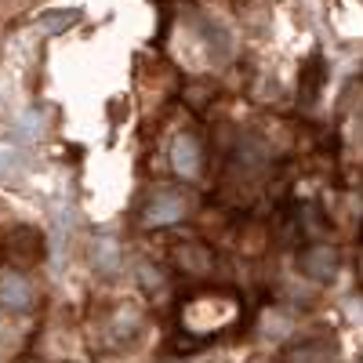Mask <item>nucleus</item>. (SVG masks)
Segmentation results:
<instances>
[{
  "label": "nucleus",
  "instance_id": "f257e3e1",
  "mask_svg": "<svg viewBox=\"0 0 363 363\" xmlns=\"http://www.w3.org/2000/svg\"><path fill=\"white\" fill-rule=\"evenodd\" d=\"M186 211H189V196L186 193H178V189H160L153 200L145 203V222L149 225H171L178 218H186Z\"/></svg>",
  "mask_w": 363,
  "mask_h": 363
},
{
  "label": "nucleus",
  "instance_id": "f03ea898",
  "mask_svg": "<svg viewBox=\"0 0 363 363\" xmlns=\"http://www.w3.org/2000/svg\"><path fill=\"white\" fill-rule=\"evenodd\" d=\"M298 265H301V272H306L309 280H316V284H330V280L338 277L342 258H338V251L330 247V244H313L309 251H301Z\"/></svg>",
  "mask_w": 363,
  "mask_h": 363
},
{
  "label": "nucleus",
  "instance_id": "7ed1b4c3",
  "mask_svg": "<svg viewBox=\"0 0 363 363\" xmlns=\"http://www.w3.org/2000/svg\"><path fill=\"white\" fill-rule=\"evenodd\" d=\"M0 306L11 309V313L33 309V284H29L22 272L4 269V272H0Z\"/></svg>",
  "mask_w": 363,
  "mask_h": 363
},
{
  "label": "nucleus",
  "instance_id": "20e7f679",
  "mask_svg": "<svg viewBox=\"0 0 363 363\" xmlns=\"http://www.w3.org/2000/svg\"><path fill=\"white\" fill-rule=\"evenodd\" d=\"M171 164L182 178H196L200 174V164H203V149H200V138L196 135H178L174 145H171Z\"/></svg>",
  "mask_w": 363,
  "mask_h": 363
},
{
  "label": "nucleus",
  "instance_id": "39448f33",
  "mask_svg": "<svg viewBox=\"0 0 363 363\" xmlns=\"http://www.w3.org/2000/svg\"><path fill=\"white\" fill-rule=\"evenodd\" d=\"M196 33H200V40L211 48V55L215 58H229L233 55V37H229V29L222 26V22H215V18H196Z\"/></svg>",
  "mask_w": 363,
  "mask_h": 363
},
{
  "label": "nucleus",
  "instance_id": "423d86ee",
  "mask_svg": "<svg viewBox=\"0 0 363 363\" xmlns=\"http://www.w3.org/2000/svg\"><path fill=\"white\" fill-rule=\"evenodd\" d=\"M80 18H84V15H80L77 8H58V11H44V15H37V26L44 29L48 37H58V33H66V29H73Z\"/></svg>",
  "mask_w": 363,
  "mask_h": 363
},
{
  "label": "nucleus",
  "instance_id": "0eeeda50",
  "mask_svg": "<svg viewBox=\"0 0 363 363\" xmlns=\"http://www.w3.org/2000/svg\"><path fill=\"white\" fill-rule=\"evenodd\" d=\"M320 87H323V62L320 58H313V62L301 69V102H316L320 99Z\"/></svg>",
  "mask_w": 363,
  "mask_h": 363
},
{
  "label": "nucleus",
  "instance_id": "6e6552de",
  "mask_svg": "<svg viewBox=\"0 0 363 363\" xmlns=\"http://www.w3.org/2000/svg\"><path fill=\"white\" fill-rule=\"evenodd\" d=\"M138 309H131V306H124V309H116V316H113V342H124V338H131L135 330H138Z\"/></svg>",
  "mask_w": 363,
  "mask_h": 363
},
{
  "label": "nucleus",
  "instance_id": "1a4fd4ad",
  "mask_svg": "<svg viewBox=\"0 0 363 363\" xmlns=\"http://www.w3.org/2000/svg\"><path fill=\"white\" fill-rule=\"evenodd\" d=\"M359 363H363V359H359Z\"/></svg>",
  "mask_w": 363,
  "mask_h": 363
}]
</instances>
